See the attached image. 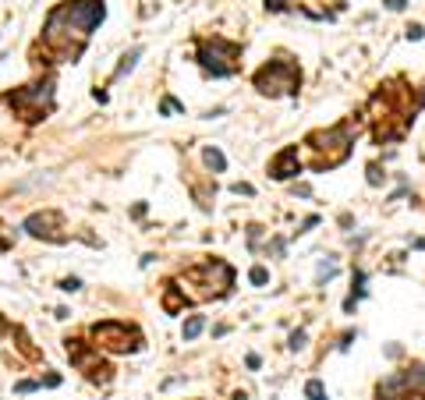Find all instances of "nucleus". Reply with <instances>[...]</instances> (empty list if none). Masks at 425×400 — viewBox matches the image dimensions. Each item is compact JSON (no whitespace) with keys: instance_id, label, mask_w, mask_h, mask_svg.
<instances>
[{"instance_id":"nucleus-3","label":"nucleus","mask_w":425,"mask_h":400,"mask_svg":"<svg viewBox=\"0 0 425 400\" xmlns=\"http://www.w3.org/2000/svg\"><path fill=\"white\" fill-rule=\"evenodd\" d=\"M298 81H301V71L287 57H277V61H270L266 68L255 71V89L262 96H294Z\"/></svg>"},{"instance_id":"nucleus-19","label":"nucleus","mask_w":425,"mask_h":400,"mask_svg":"<svg viewBox=\"0 0 425 400\" xmlns=\"http://www.w3.org/2000/svg\"><path fill=\"white\" fill-rule=\"evenodd\" d=\"M32 390H36V383H29V379H25V383H18V393H32Z\"/></svg>"},{"instance_id":"nucleus-5","label":"nucleus","mask_w":425,"mask_h":400,"mask_svg":"<svg viewBox=\"0 0 425 400\" xmlns=\"http://www.w3.org/2000/svg\"><path fill=\"white\" fill-rule=\"evenodd\" d=\"M92 336H96L99 347H107L114 354H128V351H139L142 347L139 329L128 326V322H96L92 326Z\"/></svg>"},{"instance_id":"nucleus-4","label":"nucleus","mask_w":425,"mask_h":400,"mask_svg":"<svg viewBox=\"0 0 425 400\" xmlns=\"http://www.w3.org/2000/svg\"><path fill=\"white\" fill-rule=\"evenodd\" d=\"M237 61H241V46L237 43H227V39H202L199 43V64L209 75H216V78L234 75Z\"/></svg>"},{"instance_id":"nucleus-18","label":"nucleus","mask_w":425,"mask_h":400,"mask_svg":"<svg viewBox=\"0 0 425 400\" xmlns=\"http://www.w3.org/2000/svg\"><path fill=\"white\" fill-rule=\"evenodd\" d=\"M408 39H422V25H411L408 28Z\"/></svg>"},{"instance_id":"nucleus-14","label":"nucleus","mask_w":425,"mask_h":400,"mask_svg":"<svg viewBox=\"0 0 425 400\" xmlns=\"http://www.w3.org/2000/svg\"><path fill=\"white\" fill-rule=\"evenodd\" d=\"M290 347H294V351H298V347H305V333H301V329H298V333H290Z\"/></svg>"},{"instance_id":"nucleus-13","label":"nucleus","mask_w":425,"mask_h":400,"mask_svg":"<svg viewBox=\"0 0 425 400\" xmlns=\"http://www.w3.org/2000/svg\"><path fill=\"white\" fill-rule=\"evenodd\" d=\"M248 280H252V283H259V287H262V283H266V280H270V273H266V269H262V266H255V269H252V273H248Z\"/></svg>"},{"instance_id":"nucleus-11","label":"nucleus","mask_w":425,"mask_h":400,"mask_svg":"<svg viewBox=\"0 0 425 400\" xmlns=\"http://www.w3.org/2000/svg\"><path fill=\"white\" fill-rule=\"evenodd\" d=\"M305 397H308V400H323V383H319V379H312V383L305 386Z\"/></svg>"},{"instance_id":"nucleus-2","label":"nucleus","mask_w":425,"mask_h":400,"mask_svg":"<svg viewBox=\"0 0 425 400\" xmlns=\"http://www.w3.org/2000/svg\"><path fill=\"white\" fill-rule=\"evenodd\" d=\"M7 103H11V110H14L25 124H36V121H43V117L54 110V81L18 89V92L7 96Z\"/></svg>"},{"instance_id":"nucleus-16","label":"nucleus","mask_w":425,"mask_h":400,"mask_svg":"<svg viewBox=\"0 0 425 400\" xmlns=\"http://www.w3.org/2000/svg\"><path fill=\"white\" fill-rule=\"evenodd\" d=\"M78 287H82V283H78L74 276H71V280H61V291H78Z\"/></svg>"},{"instance_id":"nucleus-7","label":"nucleus","mask_w":425,"mask_h":400,"mask_svg":"<svg viewBox=\"0 0 425 400\" xmlns=\"http://www.w3.org/2000/svg\"><path fill=\"white\" fill-rule=\"evenodd\" d=\"M54 227H61V216L57 213H32L25 220V231L32 238H46V241H64V234H57Z\"/></svg>"},{"instance_id":"nucleus-12","label":"nucleus","mask_w":425,"mask_h":400,"mask_svg":"<svg viewBox=\"0 0 425 400\" xmlns=\"http://www.w3.org/2000/svg\"><path fill=\"white\" fill-rule=\"evenodd\" d=\"M160 110H163V113H181V110H184V106H181V103H177V99H170V96H167V99H163V103H160Z\"/></svg>"},{"instance_id":"nucleus-6","label":"nucleus","mask_w":425,"mask_h":400,"mask_svg":"<svg viewBox=\"0 0 425 400\" xmlns=\"http://www.w3.org/2000/svg\"><path fill=\"white\" fill-rule=\"evenodd\" d=\"M184 276H188V280H202L199 298H220V294H227V287L234 283V269H230L227 262H220V259L202 262V266H192Z\"/></svg>"},{"instance_id":"nucleus-1","label":"nucleus","mask_w":425,"mask_h":400,"mask_svg":"<svg viewBox=\"0 0 425 400\" xmlns=\"http://www.w3.org/2000/svg\"><path fill=\"white\" fill-rule=\"evenodd\" d=\"M107 7L103 0H71L50 11L46 28H43V43L46 50H54L61 61H74L85 46V39L92 36V28L103 21Z\"/></svg>"},{"instance_id":"nucleus-15","label":"nucleus","mask_w":425,"mask_h":400,"mask_svg":"<svg viewBox=\"0 0 425 400\" xmlns=\"http://www.w3.org/2000/svg\"><path fill=\"white\" fill-rule=\"evenodd\" d=\"M383 4H386L390 11H404V7H408V0H383Z\"/></svg>"},{"instance_id":"nucleus-9","label":"nucleus","mask_w":425,"mask_h":400,"mask_svg":"<svg viewBox=\"0 0 425 400\" xmlns=\"http://www.w3.org/2000/svg\"><path fill=\"white\" fill-rule=\"evenodd\" d=\"M202 326H206V319H202V316H192V319L184 322V329H181V333H184V340H195V336L202 333Z\"/></svg>"},{"instance_id":"nucleus-8","label":"nucleus","mask_w":425,"mask_h":400,"mask_svg":"<svg viewBox=\"0 0 425 400\" xmlns=\"http://www.w3.org/2000/svg\"><path fill=\"white\" fill-rule=\"evenodd\" d=\"M301 170V160H298V146H287L277 153V160L270 163V174L277 177V181H287V177H294Z\"/></svg>"},{"instance_id":"nucleus-20","label":"nucleus","mask_w":425,"mask_h":400,"mask_svg":"<svg viewBox=\"0 0 425 400\" xmlns=\"http://www.w3.org/2000/svg\"><path fill=\"white\" fill-rule=\"evenodd\" d=\"M234 400H248V397H245V393H237V397H234Z\"/></svg>"},{"instance_id":"nucleus-17","label":"nucleus","mask_w":425,"mask_h":400,"mask_svg":"<svg viewBox=\"0 0 425 400\" xmlns=\"http://www.w3.org/2000/svg\"><path fill=\"white\" fill-rule=\"evenodd\" d=\"M266 7H270V11H283V7H287V0H266Z\"/></svg>"},{"instance_id":"nucleus-10","label":"nucleus","mask_w":425,"mask_h":400,"mask_svg":"<svg viewBox=\"0 0 425 400\" xmlns=\"http://www.w3.org/2000/svg\"><path fill=\"white\" fill-rule=\"evenodd\" d=\"M202 160H206V166H209V170H223V166H227V160H223V153H220V149H206V153H202Z\"/></svg>"}]
</instances>
